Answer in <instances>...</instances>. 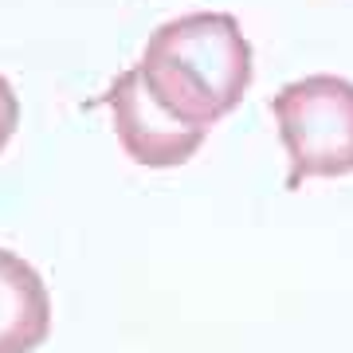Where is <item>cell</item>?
I'll return each mask as SVG.
<instances>
[{
	"mask_svg": "<svg viewBox=\"0 0 353 353\" xmlns=\"http://www.w3.org/2000/svg\"><path fill=\"white\" fill-rule=\"evenodd\" d=\"M138 71L165 114L212 130L243 102L255 55L232 12H192L165 20L145 39Z\"/></svg>",
	"mask_w": 353,
	"mask_h": 353,
	"instance_id": "6da1fadb",
	"label": "cell"
},
{
	"mask_svg": "<svg viewBox=\"0 0 353 353\" xmlns=\"http://www.w3.org/2000/svg\"><path fill=\"white\" fill-rule=\"evenodd\" d=\"M102 102L110 106L114 114V134H118V145L126 150V157L134 165H145V169H176L185 165L192 153L204 145L208 130L189 126V122H176L173 114H165L153 94L141 83V71L130 67L114 79Z\"/></svg>",
	"mask_w": 353,
	"mask_h": 353,
	"instance_id": "3957f363",
	"label": "cell"
},
{
	"mask_svg": "<svg viewBox=\"0 0 353 353\" xmlns=\"http://www.w3.org/2000/svg\"><path fill=\"white\" fill-rule=\"evenodd\" d=\"M16 126H20V99H16L12 83L0 75V153H4L8 141H12Z\"/></svg>",
	"mask_w": 353,
	"mask_h": 353,
	"instance_id": "5b68a950",
	"label": "cell"
},
{
	"mask_svg": "<svg viewBox=\"0 0 353 353\" xmlns=\"http://www.w3.org/2000/svg\"><path fill=\"white\" fill-rule=\"evenodd\" d=\"M279 138L290 157L287 189L314 176L353 173V83L341 75H306L271 99Z\"/></svg>",
	"mask_w": 353,
	"mask_h": 353,
	"instance_id": "7a4b0ae2",
	"label": "cell"
},
{
	"mask_svg": "<svg viewBox=\"0 0 353 353\" xmlns=\"http://www.w3.org/2000/svg\"><path fill=\"white\" fill-rule=\"evenodd\" d=\"M51 334V294L39 271L0 248V353H32Z\"/></svg>",
	"mask_w": 353,
	"mask_h": 353,
	"instance_id": "277c9868",
	"label": "cell"
}]
</instances>
